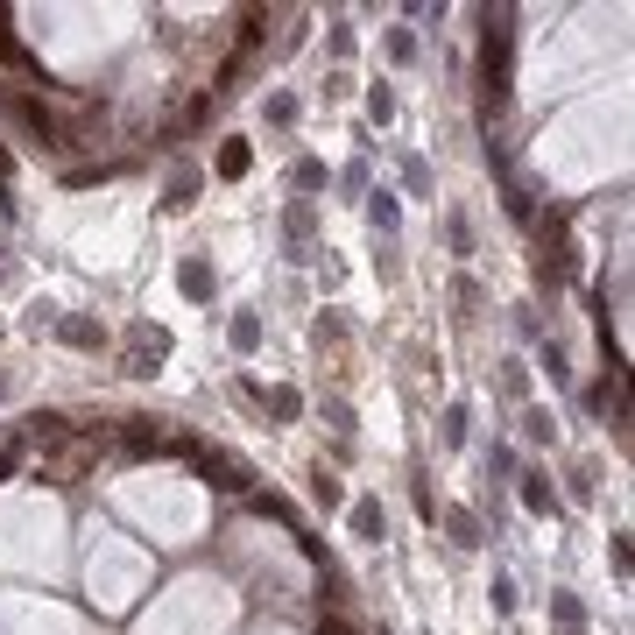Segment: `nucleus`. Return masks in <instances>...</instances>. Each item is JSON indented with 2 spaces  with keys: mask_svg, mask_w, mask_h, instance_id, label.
<instances>
[{
  "mask_svg": "<svg viewBox=\"0 0 635 635\" xmlns=\"http://www.w3.org/2000/svg\"><path fill=\"white\" fill-rule=\"evenodd\" d=\"M508 92V22L487 15V99H502Z\"/></svg>",
  "mask_w": 635,
  "mask_h": 635,
  "instance_id": "obj_1",
  "label": "nucleus"
},
{
  "mask_svg": "<svg viewBox=\"0 0 635 635\" xmlns=\"http://www.w3.org/2000/svg\"><path fill=\"white\" fill-rule=\"evenodd\" d=\"M290 184H297V191H318V184H325V162H297Z\"/></svg>",
  "mask_w": 635,
  "mask_h": 635,
  "instance_id": "obj_7",
  "label": "nucleus"
},
{
  "mask_svg": "<svg viewBox=\"0 0 635 635\" xmlns=\"http://www.w3.org/2000/svg\"><path fill=\"white\" fill-rule=\"evenodd\" d=\"M177 283H184V297H212V268L205 262H184V268H177Z\"/></svg>",
  "mask_w": 635,
  "mask_h": 635,
  "instance_id": "obj_3",
  "label": "nucleus"
},
{
  "mask_svg": "<svg viewBox=\"0 0 635 635\" xmlns=\"http://www.w3.org/2000/svg\"><path fill=\"white\" fill-rule=\"evenodd\" d=\"M368 113H374V120H389V113H396V99H389V85H374V92H368Z\"/></svg>",
  "mask_w": 635,
  "mask_h": 635,
  "instance_id": "obj_9",
  "label": "nucleus"
},
{
  "mask_svg": "<svg viewBox=\"0 0 635 635\" xmlns=\"http://www.w3.org/2000/svg\"><path fill=\"white\" fill-rule=\"evenodd\" d=\"M234 346H240V353H255V346H262V318H255V311L234 318Z\"/></svg>",
  "mask_w": 635,
  "mask_h": 635,
  "instance_id": "obj_4",
  "label": "nucleus"
},
{
  "mask_svg": "<svg viewBox=\"0 0 635 635\" xmlns=\"http://www.w3.org/2000/svg\"><path fill=\"white\" fill-rule=\"evenodd\" d=\"M64 339L71 346H99V325H92V318H64Z\"/></svg>",
  "mask_w": 635,
  "mask_h": 635,
  "instance_id": "obj_6",
  "label": "nucleus"
},
{
  "mask_svg": "<svg viewBox=\"0 0 635 635\" xmlns=\"http://www.w3.org/2000/svg\"><path fill=\"white\" fill-rule=\"evenodd\" d=\"M268 410H276V417L290 423V417H297V410H304V402H297V389H276V396H268Z\"/></svg>",
  "mask_w": 635,
  "mask_h": 635,
  "instance_id": "obj_8",
  "label": "nucleus"
},
{
  "mask_svg": "<svg viewBox=\"0 0 635 635\" xmlns=\"http://www.w3.org/2000/svg\"><path fill=\"white\" fill-rule=\"evenodd\" d=\"M565 635H579V629H565Z\"/></svg>",
  "mask_w": 635,
  "mask_h": 635,
  "instance_id": "obj_10",
  "label": "nucleus"
},
{
  "mask_svg": "<svg viewBox=\"0 0 635 635\" xmlns=\"http://www.w3.org/2000/svg\"><path fill=\"white\" fill-rule=\"evenodd\" d=\"M523 508H529V515H544V508H551V487H544V474H523Z\"/></svg>",
  "mask_w": 635,
  "mask_h": 635,
  "instance_id": "obj_5",
  "label": "nucleus"
},
{
  "mask_svg": "<svg viewBox=\"0 0 635 635\" xmlns=\"http://www.w3.org/2000/svg\"><path fill=\"white\" fill-rule=\"evenodd\" d=\"M381 502H353V536H360V544H381Z\"/></svg>",
  "mask_w": 635,
  "mask_h": 635,
  "instance_id": "obj_2",
  "label": "nucleus"
}]
</instances>
